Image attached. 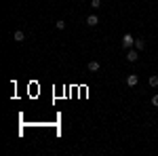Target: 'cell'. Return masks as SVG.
I'll list each match as a JSON object with an SVG mask.
<instances>
[{
    "label": "cell",
    "mask_w": 158,
    "mask_h": 156,
    "mask_svg": "<svg viewBox=\"0 0 158 156\" xmlns=\"http://www.w3.org/2000/svg\"><path fill=\"white\" fill-rule=\"evenodd\" d=\"M131 47H135V38L131 36V34H124V36H122V48L129 51Z\"/></svg>",
    "instance_id": "obj_1"
},
{
    "label": "cell",
    "mask_w": 158,
    "mask_h": 156,
    "mask_svg": "<svg viewBox=\"0 0 158 156\" xmlns=\"http://www.w3.org/2000/svg\"><path fill=\"white\" fill-rule=\"evenodd\" d=\"M137 82H139V76H137V74H129V76H127V84H129L131 89L137 86Z\"/></svg>",
    "instance_id": "obj_2"
},
{
    "label": "cell",
    "mask_w": 158,
    "mask_h": 156,
    "mask_svg": "<svg viewBox=\"0 0 158 156\" xmlns=\"http://www.w3.org/2000/svg\"><path fill=\"white\" fill-rule=\"evenodd\" d=\"M137 59H139V53H137V48H135V51H131V48H129V53H127V61L135 63Z\"/></svg>",
    "instance_id": "obj_3"
},
{
    "label": "cell",
    "mask_w": 158,
    "mask_h": 156,
    "mask_svg": "<svg viewBox=\"0 0 158 156\" xmlns=\"http://www.w3.org/2000/svg\"><path fill=\"white\" fill-rule=\"evenodd\" d=\"M97 23H99V17H97V15H89V17H86V25H89V27H95Z\"/></svg>",
    "instance_id": "obj_4"
},
{
    "label": "cell",
    "mask_w": 158,
    "mask_h": 156,
    "mask_svg": "<svg viewBox=\"0 0 158 156\" xmlns=\"http://www.w3.org/2000/svg\"><path fill=\"white\" fill-rule=\"evenodd\" d=\"M86 68H89V72H99L101 63H99V61H89V65H86Z\"/></svg>",
    "instance_id": "obj_5"
},
{
    "label": "cell",
    "mask_w": 158,
    "mask_h": 156,
    "mask_svg": "<svg viewBox=\"0 0 158 156\" xmlns=\"http://www.w3.org/2000/svg\"><path fill=\"white\" fill-rule=\"evenodd\" d=\"M13 38H15V42H23V40H25V34L21 32V30H17V32L13 34Z\"/></svg>",
    "instance_id": "obj_6"
},
{
    "label": "cell",
    "mask_w": 158,
    "mask_h": 156,
    "mask_svg": "<svg viewBox=\"0 0 158 156\" xmlns=\"http://www.w3.org/2000/svg\"><path fill=\"white\" fill-rule=\"evenodd\" d=\"M135 48H137V51H143V48H146V40L137 38V40H135Z\"/></svg>",
    "instance_id": "obj_7"
},
{
    "label": "cell",
    "mask_w": 158,
    "mask_h": 156,
    "mask_svg": "<svg viewBox=\"0 0 158 156\" xmlns=\"http://www.w3.org/2000/svg\"><path fill=\"white\" fill-rule=\"evenodd\" d=\"M148 84H150V86H158V76L156 74H152V76L148 78Z\"/></svg>",
    "instance_id": "obj_8"
},
{
    "label": "cell",
    "mask_w": 158,
    "mask_h": 156,
    "mask_svg": "<svg viewBox=\"0 0 158 156\" xmlns=\"http://www.w3.org/2000/svg\"><path fill=\"white\" fill-rule=\"evenodd\" d=\"M55 27H57V30H65V21H63V19L55 21Z\"/></svg>",
    "instance_id": "obj_9"
},
{
    "label": "cell",
    "mask_w": 158,
    "mask_h": 156,
    "mask_svg": "<svg viewBox=\"0 0 158 156\" xmlns=\"http://www.w3.org/2000/svg\"><path fill=\"white\" fill-rule=\"evenodd\" d=\"M91 6H93V9H99V6H101V0H91Z\"/></svg>",
    "instance_id": "obj_10"
},
{
    "label": "cell",
    "mask_w": 158,
    "mask_h": 156,
    "mask_svg": "<svg viewBox=\"0 0 158 156\" xmlns=\"http://www.w3.org/2000/svg\"><path fill=\"white\" fill-rule=\"evenodd\" d=\"M152 106H154V108H158V95L152 97Z\"/></svg>",
    "instance_id": "obj_11"
}]
</instances>
